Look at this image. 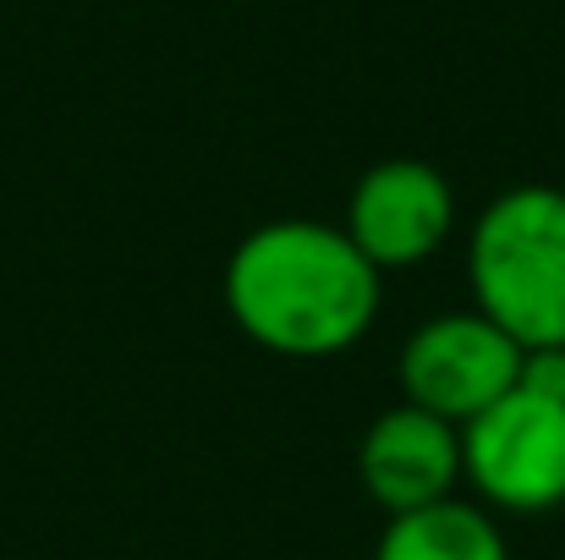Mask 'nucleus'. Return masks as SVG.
Wrapping results in <instances>:
<instances>
[{"mask_svg": "<svg viewBox=\"0 0 565 560\" xmlns=\"http://www.w3.org/2000/svg\"><path fill=\"white\" fill-rule=\"evenodd\" d=\"M225 308L236 330L275 358H335L369 336L379 270L324 220H269L225 258Z\"/></svg>", "mask_w": 565, "mask_h": 560, "instance_id": "1", "label": "nucleus"}, {"mask_svg": "<svg viewBox=\"0 0 565 560\" xmlns=\"http://www.w3.org/2000/svg\"><path fill=\"white\" fill-rule=\"evenodd\" d=\"M478 314L494 319L522 352L565 347V192L511 187L478 225L467 253Z\"/></svg>", "mask_w": 565, "mask_h": 560, "instance_id": "2", "label": "nucleus"}, {"mask_svg": "<svg viewBox=\"0 0 565 560\" xmlns=\"http://www.w3.org/2000/svg\"><path fill=\"white\" fill-rule=\"evenodd\" d=\"M461 478L511 517L555 511L565 500V401L505 390L461 423Z\"/></svg>", "mask_w": 565, "mask_h": 560, "instance_id": "3", "label": "nucleus"}, {"mask_svg": "<svg viewBox=\"0 0 565 560\" xmlns=\"http://www.w3.org/2000/svg\"><path fill=\"white\" fill-rule=\"evenodd\" d=\"M522 347L483 314H439L401 347V395L445 423H472L505 390H516Z\"/></svg>", "mask_w": 565, "mask_h": 560, "instance_id": "4", "label": "nucleus"}, {"mask_svg": "<svg viewBox=\"0 0 565 560\" xmlns=\"http://www.w3.org/2000/svg\"><path fill=\"white\" fill-rule=\"evenodd\" d=\"M450 225H456V192L428 160H379L352 187L341 231L379 275H390L434 258Z\"/></svg>", "mask_w": 565, "mask_h": 560, "instance_id": "5", "label": "nucleus"}, {"mask_svg": "<svg viewBox=\"0 0 565 560\" xmlns=\"http://www.w3.org/2000/svg\"><path fill=\"white\" fill-rule=\"evenodd\" d=\"M358 473L363 489L374 495L390 517L450 500L456 478H461V429L401 401L390 412H379L358 445Z\"/></svg>", "mask_w": 565, "mask_h": 560, "instance_id": "6", "label": "nucleus"}, {"mask_svg": "<svg viewBox=\"0 0 565 560\" xmlns=\"http://www.w3.org/2000/svg\"><path fill=\"white\" fill-rule=\"evenodd\" d=\"M374 560H511L500 522L467 500H434L390 517Z\"/></svg>", "mask_w": 565, "mask_h": 560, "instance_id": "7", "label": "nucleus"}, {"mask_svg": "<svg viewBox=\"0 0 565 560\" xmlns=\"http://www.w3.org/2000/svg\"><path fill=\"white\" fill-rule=\"evenodd\" d=\"M516 384L533 390V395L565 401V347H527L522 369H516Z\"/></svg>", "mask_w": 565, "mask_h": 560, "instance_id": "8", "label": "nucleus"}]
</instances>
